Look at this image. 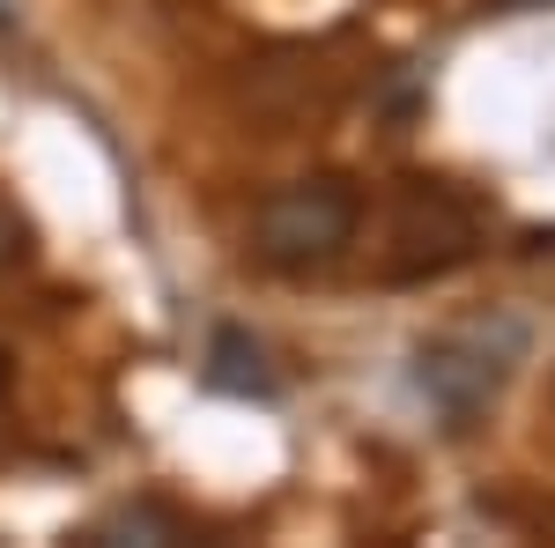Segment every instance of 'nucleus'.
I'll return each instance as SVG.
<instances>
[{
    "label": "nucleus",
    "instance_id": "5",
    "mask_svg": "<svg viewBox=\"0 0 555 548\" xmlns=\"http://www.w3.org/2000/svg\"><path fill=\"white\" fill-rule=\"evenodd\" d=\"M82 541H96V548H112V541H185V519L164 511V505H119V511H104Z\"/></svg>",
    "mask_w": 555,
    "mask_h": 548
},
{
    "label": "nucleus",
    "instance_id": "8",
    "mask_svg": "<svg viewBox=\"0 0 555 548\" xmlns=\"http://www.w3.org/2000/svg\"><path fill=\"white\" fill-rule=\"evenodd\" d=\"M0 30H15V0H0Z\"/></svg>",
    "mask_w": 555,
    "mask_h": 548
},
{
    "label": "nucleus",
    "instance_id": "6",
    "mask_svg": "<svg viewBox=\"0 0 555 548\" xmlns=\"http://www.w3.org/2000/svg\"><path fill=\"white\" fill-rule=\"evenodd\" d=\"M23 253H30V230H23V215L0 201V275H8V267H15Z\"/></svg>",
    "mask_w": 555,
    "mask_h": 548
},
{
    "label": "nucleus",
    "instance_id": "4",
    "mask_svg": "<svg viewBox=\"0 0 555 548\" xmlns=\"http://www.w3.org/2000/svg\"><path fill=\"white\" fill-rule=\"evenodd\" d=\"M208 385H215V393H237V400H274L267 348H259L245 327H215V341H208Z\"/></svg>",
    "mask_w": 555,
    "mask_h": 548
},
{
    "label": "nucleus",
    "instance_id": "2",
    "mask_svg": "<svg viewBox=\"0 0 555 548\" xmlns=\"http://www.w3.org/2000/svg\"><path fill=\"white\" fill-rule=\"evenodd\" d=\"M363 230V193L348 178H289L253 208V259L267 275H326Z\"/></svg>",
    "mask_w": 555,
    "mask_h": 548
},
{
    "label": "nucleus",
    "instance_id": "9",
    "mask_svg": "<svg viewBox=\"0 0 555 548\" xmlns=\"http://www.w3.org/2000/svg\"><path fill=\"white\" fill-rule=\"evenodd\" d=\"M0 385H8V371H0Z\"/></svg>",
    "mask_w": 555,
    "mask_h": 548
},
{
    "label": "nucleus",
    "instance_id": "1",
    "mask_svg": "<svg viewBox=\"0 0 555 548\" xmlns=\"http://www.w3.org/2000/svg\"><path fill=\"white\" fill-rule=\"evenodd\" d=\"M526 319L518 311H474L452 319L444 334H429L415 348V393L429 400V416L452 437H467L474 422H489V408L504 400L512 371L526 364Z\"/></svg>",
    "mask_w": 555,
    "mask_h": 548
},
{
    "label": "nucleus",
    "instance_id": "3",
    "mask_svg": "<svg viewBox=\"0 0 555 548\" xmlns=\"http://www.w3.org/2000/svg\"><path fill=\"white\" fill-rule=\"evenodd\" d=\"M392 245H400V259L385 267V282H437L481 253V208L437 178H408L400 215H392Z\"/></svg>",
    "mask_w": 555,
    "mask_h": 548
},
{
    "label": "nucleus",
    "instance_id": "7",
    "mask_svg": "<svg viewBox=\"0 0 555 548\" xmlns=\"http://www.w3.org/2000/svg\"><path fill=\"white\" fill-rule=\"evenodd\" d=\"M504 15H533V8H555V0H496Z\"/></svg>",
    "mask_w": 555,
    "mask_h": 548
}]
</instances>
